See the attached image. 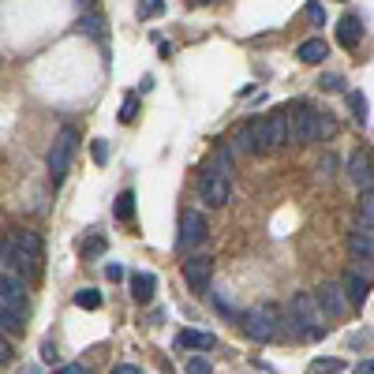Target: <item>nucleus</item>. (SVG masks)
Returning <instances> with one entry per match:
<instances>
[{
    "label": "nucleus",
    "mask_w": 374,
    "mask_h": 374,
    "mask_svg": "<svg viewBox=\"0 0 374 374\" xmlns=\"http://www.w3.org/2000/svg\"><path fill=\"white\" fill-rule=\"evenodd\" d=\"M198 4H210V0H198Z\"/></svg>",
    "instance_id": "obj_43"
},
{
    "label": "nucleus",
    "mask_w": 374,
    "mask_h": 374,
    "mask_svg": "<svg viewBox=\"0 0 374 374\" xmlns=\"http://www.w3.org/2000/svg\"><path fill=\"white\" fill-rule=\"evenodd\" d=\"M232 154H255V139H251V128H239V131H236Z\"/></svg>",
    "instance_id": "obj_26"
},
{
    "label": "nucleus",
    "mask_w": 374,
    "mask_h": 374,
    "mask_svg": "<svg viewBox=\"0 0 374 374\" xmlns=\"http://www.w3.org/2000/svg\"><path fill=\"white\" fill-rule=\"evenodd\" d=\"M11 359V341L4 337V329H0V363H8Z\"/></svg>",
    "instance_id": "obj_38"
},
{
    "label": "nucleus",
    "mask_w": 374,
    "mask_h": 374,
    "mask_svg": "<svg viewBox=\"0 0 374 374\" xmlns=\"http://www.w3.org/2000/svg\"><path fill=\"white\" fill-rule=\"evenodd\" d=\"M116 217H120V221H131V217H135V191H120V195H116Z\"/></svg>",
    "instance_id": "obj_23"
},
{
    "label": "nucleus",
    "mask_w": 374,
    "mask_h": 374,
    "mask_svg": "<svg viewBox=\"0 0 374 374\" xmlns=\"http://www.w3.org/2000/svg\"><path fill=\"white\" fill-rule=\"evenodd\" d=\"M341 288H344V300H348V303L356 307V311L367 303V292H370V285L363 280V273H352V270H348V273H344V280H341Z\"/></svg>",
    "instance_id": "obj_14"
},
{
    "label": "nucleus",
    "mask_w": 374,
    "mask_h": 374,
    "mask_svg": "<svg viewBox=\"0 0 374 374\" xmlns=\"http://www.w3.org/2000/svg\"><path fill=\"white\" fill-rule=\"evenodd\" d=\"M79 30H86L90 38H105V26H101V16H83V19H79Z\"/></svg>",
    "instance_id": "obj_29"
},
{
    "label": "nucleus",
    "mask_w": 374,
    "mask_h": 374,
    "mask_svg": "<svg viewBox=\"0 0 374 374\" xmlns=\"http://www.w3.org/2000/svg\"><path fill=\"white\" fill-rule=\"evenodd\" d=\"M329 57V45L322 42V38H307V42L300 45V60L303 64H322Z\"/></svg>",
    "instance_id": "obj_18"
},
{
    "label": "nucleus",
    "mask_w": 374,
    "mask_h": 374,
    "mask_svg": "<svg viewBox=\"0 0 374 374\" xmlns=\"http://www.w3.org/2000/svg\"><path fill=\"white\" fill-rule=\"evenodd\" d=\"M42 359H45V363H57V359H60V352H57V344H52V341L42 344Z\"/></svg>",
    "instance_id": "obj_37"
},
{
    "label": "nucleus",
    "mask_w": 374,
    "mask_h": 374,
    "mask_svg": "<svg viewBox=\"0 0 374 374\" xmlns=\"http://www.w3.org/2000/svg\"><path fill=\"white\" fill-rule=\"evenodd\" d=\"M187 374H213V367H210V359H203V356H195L191 363H187Z\"/></svg>",
    "instance_id": "obj_34"
},
{
    "label": "nucleus",
    "mask_w": 374,
    "mask_h": 374,
    "mask_svg": "<svg viewBox=\"0 0 374 374\" xmlns=\"http://www.w3.org/2000/svg\"><path fill=\"white\" fill-rule=\"evenodd\" d=\"M105 277H109L113 285H116V280H124V266H120V262H105Z\"/></svg>",
    "instance_id": "obj_36"
},
{
    "label": "nucleus",
    "mask_w": 374,
    "mask_h": 374,
    "mask_svg": "<svg viewBox=\"0 0 374 374\" xmlns=\"http://www.w3.org/2000/svg\"><path fill=\"white\" fill-rule=\"evenodd\" d=\"M19 374H38V367H23Z\"/></svg>",
    "instance_id": "obj_42"
},
{
    "label": "nucleus",
    "mask_w": 374,
    "mask_h": 374,
    "mask_svg": "<svg viewBox=\"0 0 374 374\" xmlns=\"http://www.w3.org/2000/svg\"><path fill=\"white\" fill-rule=\"evenodd\" d=\"M75 142H79V131H75L72 124H68V128H60V135L52 139V146H49V157H45L52 187H60V183H64V176H68L72 157H75Z\"/></svg>",
    "instance_id": "obj_4"
},
{
    "label": "nucleus",
    "mask_w": 374,
    "mask_h": 374,
    "mask_svg": "<svg viewBox=\"0 0 374 374\" xmlns=\"http://www.w3.org/2000/svg\"><path fill=\"white\" fill-rule=\"evenodd\" d=\"M348 180H352L356 191H370V187H374V162H370L367 150H352V157H348Z\"/></svg>",
    "instance_id": "obj_9"
},
{
    "label": "nucleus",
    "mask_w": 374,
    "mask_h": 374,
    "mask_svg": "<svg viewBox=\"0 0 374 374\" xmlns=\"http://www.w3.org/2000/svg\"><path fill=\"white\" fill-rule=\"evenodd\" d=\"M206 236H210L206 217H203L198 210H187L183 217H180V239H176V244H180L183 251H191V247H203Z\"/></svg>",
    "instance_id": "obj_7"
},
{
    "label": "nucleus",
    "mask_w": 374,
    "mask_h": 374,
    "mask_svg": "<svg viewBox=\"0 0 374 374\" xmlns=\"http://www.w3.org/2000/svg\"><path fill=\"white\" fill-rule=\"evenodd\" d=\"M157 292V277L154 273H135L131 277V296H135L139 303H150Z\"/></svg>",
    "instance_id": "obj_17"
},
{
    "label": "nucleus",
    "mask_w": 374,
    "mask_h": 374,
    "mask_svg": "<svg viewBox=\"0 0 374 374\" xmlns=\"http://www.w3.org/2000/svg\"><path fill=\"white\" fill-rule=\"evenodd\" d=\"M251 139H255V154H273L288 142V116L285 113H273L266 120H251Z\"/></svg>",
    "instance_id": "obj_3"
},
{
    "label": "nucleus",
    "mask_w": 374,
    "mask_h": 374,
    "mask_svg": "<svg viewBox=\"0 0 374 374\" xmlns=\"http://www.w3.org/2000/svg\"><path fill=\"white\" fill-rule=\"evenodd\" d=\"M217 344V337L206 329H180L176 333V348H213Z\"/></svg>",
    "instance_id": "obj_16"
},
{
    "label": "nucleus",
    "mask_w": 374,
    "mask_h": 374,
    "mask_svg": "<svg viewBox=\"0 0 374 374\" xmlns=\"http://www.w3.org/2000/svg\"><path fill=\"white\" fill-rule=\"evenodd\" d=\"M0 329L4 333H23V311H16L11 303L0 300Z\"/></svg>",
    "instance_id": "obj_20"
},
{
    "label": "nucleus",
    "mask_w": 374,
    "mask_h": 374,
    "mask_svg": "<svg viewBox=\"0 0 374 374\" xmlns=\"http://www.w3.org/2000/svg\"><path fill=\"white\" fill-rule=\"evenodd\" d=\"M210 277H213V259L210 255H191V259L183 262V280L195 292H203L210 285Z\"/></svg>",
    "instance_id": "obj_10"
},
{
    "label": "nucleus",
    "mask_w": 374,
    "mask_h": 374,
    "mask_svg": "<svg viewBox=\"0 0 374 374\" xmlns=\"http://www.w3.org/2000/svg\"><path fill=\"white\" fill-rule=\"evenodd\" d=\"M307 16H311L314 26H322V23H326V8H322V0H307Z\"/></svg>",
    "instance_id": "obj_32"
},
{
    "label": "nucleus",
    "mask_w": 374,
    "mask_h": 374,
    "mask_svg": "<svg viewBox=\"0 0 374 374\" xmlns=\"http://www.w3.org/2000/svg\"><path fill=\"white\" fill-rule=\"evenodd\" d=\"M311 374H344V359H329V356H318L311 359Z\"/></svg>",
    "instance_id": "obj_21"
},
{
    "label": "nucleus",
    "mask_w": 374,
    "mask_h": 374,
    "mask_svg": "<svg viewBox=\"0 0 374 374\" xmlns=\"http://www.w3.org/2000/svg\"><path fill=\"white\" fill-rule=\"evenodd\" d=\"M359 225H363V229H374V187L363 191V198H359Z\"/></svg>",
    "instance_id": "obj_24"
},
{
    "label": "nucleus",
    "mask_w": 374,
    "mask_h": 374,
    "mask_svg": "<svg viewBox=\"0 0 374 374\" xmlns=\"http://www.w3.org/2000/svg\"><path fill=\"white\" fill-rule=\"evenodd\" d=\"M239 326H244V333L251 341H273L277 337V329H280V314H277V307L270 303H259V307H247L244 314H239Z\"/></svg>",
    "instance_id": "obj_5"
},
{
    "label": "nucleus",
    "mask_w": 374,
    "mask_h": 374,
    "mask_svg": "<svg viewBox=\"0 0 374 374\" xmlns=\"http://www.w3.org/2000/svg\"><path fill=\"white\" fill-rule=\"evenodd\" d=\"M333 135H337V120H333V113L314 109V142H326Z\"/></svg>",
    "instance_id": "obj_19"
},
{
    "label": "nucleus",
    "mask_w": 374,
    "mask_h": 374,
    "mask_svg": "<svg viewBox=\"0 0 374 374\" xmlns=\"http://www.w3.org/2000/svg\"><path fill=\"white\" fill-rule=\"evenodd\" d=\"M337 42H341L344 49H356L359 42H363V23H359L356 16H344V19L337 23Z\"/></svg>",
    "instance_id": "obj_15"
},
{
    "label": "nucleus",
    "mask_w": 374,
    "mask_h": 374,
    "mask_svg": "<svg viewBox=\"0 0 374 374\" xmlns=\"http://www.w3.org/2000/svg\"><path fill=\"white\" fill-rule=\"evenodd\" d=\"M139 116V94H128L124 105H120V124H131Z\"/></svg>",
    "instance_id": "obj_28"
},
{
    "label": "nucleus",
    "mask_w": 374,
    "mask_h": 374,
    "mask_svg": "<svg viewBox=\"0 0 374 374\" xmlns=\"http://www.w3.org/2000/svg\"><path fill=\"white\" fill-rule=\"evenodd\" d=\"M322 90L326 94H341L344 90V79L341 75H322Z\"/></svg>",
    "instance_id": "obj_35"
},
{
    "label": "nucleus",
    "mask_w": 374,
    "mask_h": 374,
    "mask_svg": "<svg viewBox=\"0 0 374 374\" xmlns=\"http://www.w3.org/2000/svg\"><path fill=\"white\" fill-rule=\"evenodd\" d=\"M0 262L19 277H34L42 270V236L30 229H16L0 239Z\"/></svg>",
    "instance_id": "obj_1"
},
{
    "label": "nucleus",
    "mask_w": 374,
    "mask_h": 374,
    "mask_svg": "<svg viewBox=\"0 0 374 374\" xmlns=\"http://www.w3.org/2000/svg\"><path fill=\"white\" fill-rule=\"evenodd\" d=\"M292 333L296 337H322V307H318L314 292H296L292 296Z\"/></svg>",
    "instance_id": "obj_2"
},
{
    "label": "nucleus",
    "mask_w": 374,
    "mask_h": 374,
    "mask_svg": "<svg viewBox=\"0 0 374 374\" xmlns=\"http://www.w3.org/2000/svg\"><path fill=\"white\" fill-rule=\"evenodd\" d=\"M105 247H109V239H105V236H86V239H83V255H86V259H101Z\"/></svg>",
    "instance_id": "obj_27"
},
{
    "label": "nucleus",
    "mask_w": 374,
    "mask_h": 374,
    "mask_svg": "<svg viewBox=\"0 0 374 374\" xmlns=\"http://www.w3.org/2000/svg\"><path fill=\"white\" fill-rule=\"evenodd\" d=\"M333 169H337V157H333V154H322V162H318V176H322V180H333Z\"/></svg>",
    "instance_id": "obj_33"
},
{
    "label": "nucleus",
    "mask_w": 374,
    "mask_h": 374,
    "mask_svg": "<svg viewBox=\"0 0 374 374\" xmlns=\"http://www.w3.org/2000/svg\"><path fill=\"white\" fill-rule=\"evenodd\" d=\"M109 374H142V370H139L135 363H120V367H113Z\"/></svg>",
    "instance_id": "obj_40"
},
{
    "label": "nucleus",
    "mask_w": 374,
    "mask_h": 374,
    "mask_svg": "<svg viewBox=\"0 0 374 374\" xmlns=\"http://www.w3.org/2000/svg\"><path fill=\"white\" fill-rule=\"evenodd\" d=\"M90 157H94V165H105V162H109V142H105V139H94V142H90Z\"/></svg>",
    "instance_id": "obj_31"
},
{
    "label": "nucleus",
    "mask_w": 374,
    "mask_h": 374,
    "mask_svg": "<svg viewBox=\"0 0 374 374\" xmlns=\"http://www.w3.org/2000/svg\"><path fill=\"white\" fill-rule=\"evenodd\" d=\"M229 198H232V176H229L225 169L210 165V169L203 172V203H206L210 210H221Z\"/></svg>",
    "instance_id": "obj_6"
},
{
    "label": "nucleus",
    "mask_w": 374,
    "mask_h": 374,
    "mask_svg": "<svg viewBox=\"0 0 374 374\" xmlns=\"http://www.w3.org/2000/svg\"><path fill=\"white\" fill-rule=\"evenodd\" d=\"M165 11V0H139V19H154Z\"/></svg>",
    "instance_id": "obj_30"
},
{
    "label": "nucleus",
    "mask_w": 374,
    "mask_h": 374,
    "mask_svg": "<svg viewBox=\"0 0 374 374\" xmlns=\"http://www.w3.org/2000/svg\"><path fill=\"white\" fill-rule=\"evenodd\" d=\"M314 300H318V307H322V314H329V318L344 314V307H348V300H344V288H341V285H322V288L314 292Z\"/></svg>",
    "instance_id": "obj_13"
},
{
    "label": "nucleus",
    "mask_w": 374,
    "mask_h": 374,
    "mask_svg": "<svg viewBox=\"0 0 374 374\" xmlns=\"http://www.w3.org/2000/svg\"><path fill=\"white\" fill-rule=\"evenodd\" d=\"M0 300L11 303L16 311H23V307H26V280L19 273L4 270V273H0Z\"/></svg>",
    "instance_id": "obj_11"
},
{
    "label": "nucleus",
    "mask_w": 374,
    "mask_h": 374,
    "mask_svg": "<svg viewBox=\"0 0 374 374\" xmlns=\"http://www.w3.org/2000/svg\"><path fill=\"white\" fill-rule=\"evenodd\" d=\"M348 105H352L356 124H367V120H370V113H367V94L363 90H348Z\"/></svg>",
    "instance_id": "obj_22"
},
{
    "label": "nucleus",
    "mask_w": 374,
    "mask_h": 374,
    "mask_svg": "<svg viewBox=\"0 0 374 374\" xmlns=\"http://www.w3.org/2000/svg\"><path fill=\"white\" fill-rule=\"evenodd\" d=\"M288 142H296V146L314 142V109L311 105H296V113L288 116Z\"/></svg>",
    "instance_id": "obj_8"
},
{
    "label": "nucleus",
    "mask_w": 374,
    "mask_h": 374,
    "mask_svg": "<svg viewBox=\"0 0 374 374\" xmlns=\"http://www.w3.org/2000/svg\"><path fill=\"white\" fill-rule=\"evenodd\" d=\"M75 307H83V311H98V307H101V292L98 288H79L75 292Z\"/></svg>",
    "instance_id": "obj_25"
},
{
    "label": "nucleus",
    "mask_w": 374,
    "mask_h": 374,
    "mask_svg": "<svg viewBox=\"0 0 374 374\" xmlns=\"http://www.w3.org/2000/svg\"><path fill=\"white\" fill-rule=\"evenodd\" d=\"M348 251H352V255L363 262V266H374V229H363V225H359V229H352V232H348Z\"/></svg>",
    "instance_id": "obj_12"
},
{
    "label": "nucleus",
    "mask_w": 374,
    "mask_h": 374,
    "mask_svg": "<svg viewBox=\"0 0 374 374\" xmlns=\"http://www.w3.org/2000/svg\"><path fill=\"white\" fill-rule=\"evenodd\" d=\"M356 374H374V359H363V363L356 367Z\"/></svg>",
    "instance_id": "obj_41"
},
{
    "label": "nucleus",
    "mask_w": 374,
    "mask_h": 374,
    "mask_svg": "<svg viewBox=\"0 0 374 374\" xmlns=\"http://www.w3.org/2000/svg\"><path fill=\"white\" fill-rule=\"evenodd\" d=\"M52 374H86L83 363H68V367H60V370H52Z\"/></svg>",
    "instance_id": "obj_39"
}]
</instances>
